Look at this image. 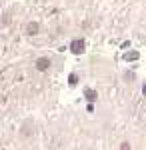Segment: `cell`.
Here are the masks:
<instances>
[{
  "label": "cell",
  "instance_id": "1",
  "mask_svg": "<svg viewBox=\"0 0 146 150\" xmlns=\"http://www.w3.org/2000/svg\"><path fill=\"white\" fill-rule=\"evenodd\" d=\"M84 50H86V40L84 38H76V40L70 42V52L72 54H82Z\"/></svg>",
  "mask_w": 146,
  "mask_h": 150
},
{
  "label": "cell",
  "instance_id": "2",
  "mask_svg": "<svg viewBox=\"0 0 146 150\" xmlns=\"http://www.w3.org/2000/svg\"><path fill=\"white\" fill-rule=\"evenodd\" d=\"M34 66H36V70H38V72H46V70L52 66V60H50L48 56H40V58H36Z\"/></svg>",
  "mask_w": 146,
  "mask_h": 150
},
{
  "label": "cell",
  "instance_id": "3",
  "mask_svg": "<svg viewBox=\"0 0 146 150\" xmlns=\"http://www.w3.org/2000/svg\"><path fill=\"white\" fill-rule=\"evenodd\" d=\"M40 32V24L38 22H28L26 24V34L28 36H36Z\"/></svg>",
  "mask_w": 146,
  "mask_h": 150
},
{
  "label": "cell",
  "instance_id": "4",
  "mask_svg": "<svg viewBox=\"0 0 146 150\" xmlns=\"http://www.w3.org/2000/svg\"><path fill=\"white\" fill-rule=\"evenodd\" d=\"M84 98L92 104L96 98H98V92H96V90H92V88H86V90H84Z\"/></svg>",
  "mask_w": 146,
  "mask_h": 150
},
{
  "label": "cell",
  "instance_id": "5",
  "mask_svg": "<svg viewBox=\"0 0 146 150\" xmlns=\"http://www.w3.org/2000/svg\"><path fill=\"white\" fill-rule=\"evenodd\" d=\"M76 82H78V76H76V74H74V72H72V74H70V76H68V84H70V86H74V84H76Z\"/></svg>",
  "mask_w": 146,
  "mask_h": 150
},
{
  "label": "cell",
  "instance_id": "6",
  "mask_svg": "<svg viewBox=\"0 0 146 150\" xmlns=\"http://www.w3.org/2000/svg\"><path fill=\"white\" fill-rule=\"evenodd\" d=\"M124 58L126 60H136L138 58V52H128V54H124Z\"/></svg>",
  "mask_w": 146,
  "mask_h": 150
},
{
  "label": "cell",
  "instance_id": "7",
  "mask_svg": "<svg viewBox=\"0 0 146 150\" xmlns=\"http://www.w3.org/2000/svg\"><path fill=\"white\" fill-rule=\"evenodd\" d=\"M124 78H126L128 82H130V80H134V72H126V74H124Z\"/></svg>",
  "mask_w": 146,
  "mask_h": 150
},
{
  "label": "cell",
  "instance_id": "8",
  "mask_svg": "<svg viewBox=\"0 0 146 150\" xmlns=\"http://www.w3.org/2000/svg\"><path fill=\"white\" fill-rule=\"evenodd\" d=\"M120 150H132L130 148V142H122V144H120Z\"/></svg>",
  "mask_w": 146,
  "mask_h": 150
},
{
  "label": "cell",
  "instance_id": "9",
  "mask_svg": "<svg viewBox=\"0 0 146 150\" xmlns=\"http://www.w3.org/2000/svg\"><path fill=\"white\" fill-rule=\"evenodd\" d=\"M10 22V18H8V16H6V14H2V26H6V24Z\"/></svg>",
  "mask_w": 146,
  "mask_h": 150
}]
</instances>
